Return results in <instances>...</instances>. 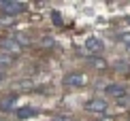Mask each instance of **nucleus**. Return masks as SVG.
Instances as JSON below:
<instances>
[{"label": "nucleus", "instance_id": "5", "mask_svg": "<svg viewBox=\"0 0 130 121\" xmlns=\"http://www.w3.org/2000/svg\"><path fill=\"white\" fill-rule=\"evenodd\" d=\"M64 83L70 85V87H81V85H85V76L81 72H73V74H68L66 79H64Z\"/></svg>", "mask_w": 130, "mask_h": 121}, {"label": "nucleus", "instance_id": "2", "mask_svg": "<svg viewBox=\"0 0 130 121\" xmlns=\"http://www.w3.org/2000/svg\"><path fill=\"white\" fill-rule=\"evenodd\" d=\"M107 108H109V104H107L102 98H94V100H90L88 104H85V111L90 113H96V115H105Z\"/></svg>", "mask_w": 130, "mask_h": 121}, {"label": "nucleus", "instance_id": "15", "mask_svg": "<svg viewBox=\"0 0 130 121\" xmlns=\"http://www.w3.org/2000/svg\"><path fill=\"white\" fill-rule=\"evenodd\" d=\"M0 121H2V119H0Z\"/></svg>", "mask_w": 130, "mask_h": 121}, {"label": "nucleus", "instance_id": "1", "mask_svg": "<svg viewBox=\"0 0 130 121\" xmlns=\"http://www.w3.org/2000/svg\"><path fill=\"white\" fill-rule=\"evenodd\" d=\"M0 11L7 15H19L26 11V2H17V0H2L0 2Z\"/></svg>", "mask_w": 130, "mask_h": 121}, {"label": "nucleus", "instance_id": "3", "mask_svg": "<svg viewBox=\"0 0 130 121\" xmlns=\"http://www.w3.org/2000/svg\"><path fill=\"white\" fill-rule=\"evenodd\" d=\"M0 47L4 49V51H7V55H17V53L21 51V45L17 43V38H2V41H0Z\"/></svg>", "mask_w": 130, "mask_h": 121}, {"label": "nucleus", "instance_id": "11", "mask_svg": "<svg viewBox=\"0 0 130 121\" xmlns=\"http://www.w3.org/2000/svg\"><path fill=\"white\" fill-rule=\"evenodd\" d=\"M51 121H73V119L68 115H56V117H51Z\"/></svg>", "mask_w": 130, "mask_h": 121}, {"label": "nucleus", "instance_id": "6", "mask_svg": "<svg viewBox=\"0 0 130 121\" xmlns=\"http://www.w3.org/2000/svg\"><path fill=\"white\" fill-rule=\"evenodd\" d=\"M15 104H17V93H11V96L0 100V111H13Z\"/></svg>", "mask_w": 130, "mask_h": 121}, {"label": "nucleus", "instance_id": "7", "mask_svg": "<svg viewBox=\"0 0 130 121\" xmlns=\"http://www.w3.org/2000/svg\"><path fill=\"white\" fill-rule=\"evenodd\" d=\"M105 93H109V96H115V98H122L124 93H126V89L120 85V83H109L105 87Z\"/></svg>", "mask_w": 130, "mask_h": 121}, {"label": "nucleus", "instance_id": "12", "mask_svg": "<svg viewBox=\"0 0 130 121\" xmlns=\"http://www.w3.org/2000/svg\"><path fill=\"white\" fill-rule=\"evenodd\" d=\"M92 64H94L96 68H105V66H107V64H105V59H102V62H100V59H92Z\"/></svg>", "mask_w": 130, "mask_h": 121}, {"label": "nucleus", "instance_id": "14", "mask_svg": "<svg viewBox=\"0 0 130 121\" xmlns=\"http://www.w3.org/2000/svg\"><path fill=\"white\" fill-rule=\"evenodd\" d=\"M2 81H4V72H2V70H0V83H2Z\"/></svg>", "mask_w": 130, "mask_h": 121}, {"label": "nucleus", "instance_id": "10", "mask_svg": "<svg viewBox=\"0 0 130 121\" xmlns=\"http://www.w3.org/2000/svg\"><path fill=\"white\" fill-rule=\"evenodd\" d=\"M120 41L126 43V45H130V32H122V34H120Z\"/></svg>", "mask_w": 130, "mask_h": 121}, {"label": "nucleus", "instance_id": "4", "mask_svg": "<svg viewBox=\"0 0 130 121\" xmlns=\"http://www.w3.org/2000/svg\"><path fill=\"white\" fill-rule=\"evenodd\" d=\"M102 49H105V43H102L100 38L90 36L88 41H85V51H88V53H100Z\"/></svg>", "mask_w": 130, "mask_h": 121}, {"label": "nucleus", "instance_id": "9", "mask_svg": "<svg viewBox=\"0 0 130 121\" xmlns=\"http://www.w3.org/2000/svg\"><path fill=\"white\" fill-rule=\"evenodd\" d=\"M11 64H13V57L7 53H0V66H11Z\"/></svg>", "mask_w": 130, "mask_h": 121}, {"label": "nucleus", "instance_id": "13", "mask_svg": "<svg viewBox=\"0 0 130 121\" xmlns=\"http://www.w3.org/2000/svg\"><path fill=\"white\" fill-rule=\"evenodd\" d=\"M53 19H56V24H58V26L62 24V19H60V15H58V13H53Z\"/></svg>", "mask_w": 130, "mask_h": 121}, {"label": "nucleus", "instance_id": "8", "mask_svg": "<svg viewBox=\"0 0 130 121\" xmlns=\"http://www.w3.org/2000/svg\"><path fill=\"white\" fill-rule=\"evenodd\" d=\"M36 113H39V111H36V108H32V106H24V108H19V111H15L17 119H28V117H34Z\"/></svg>", "mask_w": 130, "mask_h": 121}]
</instances>
